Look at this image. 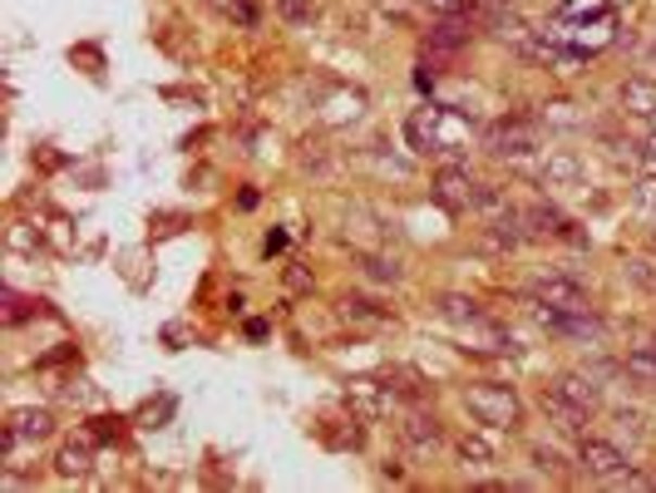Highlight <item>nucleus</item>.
Here are the masks:
<instances>
[{"instance_id": "18", "label": "nucleus", "mask_w": 656, "mask_h": 493, "mask_svg": "<svg viewBox=\"0 0 656 493\" xmlns=\"http://www.w3.org/2000/svg\"><path fill=\"white\" fill-rule=\"evenodd\" d=\"M622 370H627L632 380H646V385H656V345H636V351L622 361Z\"/></svg>"}, {"instance_id": "2", "label": "nucleus", "mask_w": 656, "mask_h": 493, "mask_svg": "<svg viewBox=\"0 0 656 493\" xmlns=\"http://www.w3.org/2000/svg\"><path fill=\"white\" fill-rule=\"evenodd\" d=\"M405 139L420 159H430V153H450V159H459L464 153V139L444 124V109H415V114L405 118Z\"/></svg>"}, {"instance_id": "29", "label": "nucleus", "mask_w": 656, "mask_h": 493, "mask_svg": "<svg viewBox=\"0 0 656 493\" xmlns=\"http://www.w3.org/2000/svg\"><path fill=\"white\" fill-rule=\"evenodd\" d=\"M642 168H646V173H656V134L642 143Z\"/></svg>"}, {"instance_id": "10", "label": "nucleus", "mask_w": 656, "mask_h": 493, "mask_svg": "<svg viewBox=\"0 0 656 493\" xmlns=\"http://www.w3.org/2000/svg\"><path fill=\"white\" fill-rule=\"evenodd\" d=\"M469 40H474V21H469V15H440V21L430 25V35H425V50L459 54Z\"/></svg>"}, {"instance_id": "14", "label": "nucleus", "mask_w": 656, "mask_h": 493, "mask_svg": "<svg viewBox=\"0 0 656 493\" xmlns=\"http://www.w3.org/2000/svg\"><path fill=\"white\" fill-rule=\"evenodd\" d=\"M400 440H405L415 454H440L444 450V429H440V419H434V415H405Z\"/></svg>"}, {"instance_id": "5", "label": "nucleus", "mask_w": 656, "mask_h": 493, "mask_svg": "<svg viewBox=\"0 0 656 493\" xmlns=\"http://www.w3.org/2000/svg\"><path fill=\"white\" fill-rule=\"evenodd\" d=\"M523 232H528V242H582V237L572 232L568 213H563L558 203H543V198L523 207Z\"/></svg>"}, {"instance_id": "28", "label": "nucleus", "mask_w": 656, "mask_h": 493, "mask_svg": "<svg viewBox=\"0 0 656 493\" xmlns=\"http://www.w3.org/2000/svg\"><path fill=\"white\" fill-rule=\"evenodd\" d=\"M533 464H539L543 473H563V459L553 450H533Z\"/></svg>"}, {"instance_id": "1", "label": "nucleus", "mask_w": 656, "mask_h": 493, "mask_svg": "<svg viewBox=\"0 0 656 493\" xmlns=\"http://www.w3.org/2000/svg\"><path fill=\"white\" fill-rule=\"evenodd\" d=\"M464 405H469V415L489 429H508V434H514V429L523 425V400H518V390L504 385V380H479V385H469L464 390Z\"/></svg>"}, {"instance_id": "11", "label": "nucleus", "mask_w": 656, "mask_h": 493, "mask_svg": "<svg viewBox=\"0 0 656 493\" xmlns=\"http://www.w3.org/2000/svg\"><path fill=\"white\" fill-rule=\"evenodd\" d=\"M548 390H553V395H558V400H568V405L588 409V415H592V409H597V405H603V385H597V380H592V376H582V370H563V376L553 380Z\"/></svg>"}, {"instance_id": "22", "label": "nucleus", "mask_w": 656, "mask_h": 493, "mask_svg": "<svg viewBox=\"0 0 656 493\" xmlns=\"http://www.w3.org/2000/svg\"><path fill=\"white\" fill-rule=\"evenodd\" d=\"M341 306H345V316H361V321H386V312L370 296H345Z\"/></svg>"}, {"instance_id": "9", "label": "nucleus", "mask_w": 656, "mask_h": 493, "mask_svg": "<svg viewBox=\"0 0 656 493\" xmlns=\"http://www.w3.org/2000/svg\"><path fill=\"white\" fill-rule=\"evenodd\" d=\"M578 464H582V473H588V479L613 483L617 473L627 469V454L617 450L613 440H582V444H578Z\"/></svg>"}, {"instance_id": "20", "label": "nucleus", "mask_w": 656, "mask_h": 493, "mask_svg": "<svg viewBox=\"0 0 656 493\" xmlns=\"http://www.w3.org/2000/svg\"><path fill=\"white\" fill-rule=\"evenodd\" d=\"M578 104H568V99H558V104H543V124L548 129H582V114H572Z\"/></svg>"}, {"instance_id": "4", "label": "nucleus", "mask_w": 656, "mask_h": 493, "mask_svg": "<svg viewBox=\"0 0 656 493\" xmlns=\"http://www.w3.org/2000/svg\"><path fill=\"white\" fill-rule=\"evenodd\" d=\"M479 188H484V182L474 178L464 159H450V163H440V168H434V198H440V207H444V213H454V217L474 213V203H479Z\"/></svg>"}, {"instance_id": "6", "label": "nucleus", "mask_w": 656, "mask_h": 493, "mask_svg": "<svg viewBox=\"0 0 656 493\" xmlns=\"http://www.w3.org/2000/svg\"><path fill=\"white\" fill-rule=\"evenodd\" d=\"M54 434V415L50 409H11L5 415V429H0V450L5 454H15V444H40V440H50Z\"/></svg>"}, {"instance_id": "12", "label": "nucleus", "mask_w": 656, "mask_h": 493, "mask_svg": "<svg viewBox=\"0 0 656 493\" xmlns=\"http://www.w3.org/2000/svg\"><path fill=\"white\" fill-rule=\"evenodd\" d=\"M484 30L494 35V40L514 45V50H523V45L533 40V30H528V25H523V15H518V11H508L504 0H494V5H489V11H484Z\"/></svg>"}, {"instance_id": "25", "label": "nucleus", "mask_w": 656, "mask_h": 493, "mask_svg": "<svg viewBox=\"0 0 656 493\" xmlns=\"http://www.w3.org/2000/svg\"><path fill=\"white\" fill-rule=\"evenodd\" d=\"M361 267H366V277H376V281H400V267L390 257H361Z\"/></svg>"}, {"instance_id": "13", "label": "nucleus", "mask_w": 656, "mask_h": 493, "mask_svg": "<svg viewBox=\"0 0 656 493\" xmlns=\"http://www.w3.org/2000/svg\"><path fill=\"white\" fill-rule=\"evenodd\" d=\"M345 405H351L355 415H390V405H395V385H390V380H355L351 395H345Z\"/></svg>"}, {"instance_id": "21", "label": "nucleus", "mask_w": 656, "mask_h": 493, "mask_svg": "<svg viewBox=\"0 0 656 493\" xmlns=\"http://www.w3.org/2000/svg\"><path fill=\"white\" fill-rule=\"evenodd\" d=\"M361 104H366L361 94H336V99H331V109H326V118H331V124H345V118H361Z\"/></svg>"}, {"instance_id": "15", "label": "nucleus", "mask_w": 656, "mask_h": 493, "mask_svg": "<svg viewBox=\"0 0 656 493\" xmlns=\"http://www.w3.org/2000/svg\"><path fill=\"white\" fill-rule=\"evenodd\" d=\"M617 99H622L627 114L652 118V114H656V79H652V75H632V79H622V85H617Z\"/></svg>"}, {"instance_id": "8", "label": "nucleus", "mask_w": 656, "mask_h": 493, "mask_svg": "<svg viewBox=\"0 0 656 493\" xmlns=\"http://www.w3.org/2000/svg\"><path fill=\"white\" fill-rule=\"evenodd\" d=\"M528 301L533 306H553V312H588V296L572 277H539L528 287Z\"/></svg>"}, {"instance_id": "26", "label": "nucleus", "mask_w": 656, "mask_h": 493, "mask_svg": "<svg viewBox=\"0 0 656 493\" xmlns=\"http://www.w3.org/2000/svg\"><path fill=\"white\" fill-rule=\"evenodd\" d=\"M430 15H474V0H420Z\"/></svg>"}, {"instance_id": "24", "label": "nucleus", "mask_w": 656, "mask_h": 493, "mask_svg": "<svg viewBox=\"0 0 656 493\" xmlns=\"http://www.w3.org/2000/svg\"><path fill=\"white\" fill-rule=\"evenodd\" d=\"M459 454H464V459H469V464H494V444H489V440H479V434H469V440L459 444Z\"/></svg>"}, {"instance_id": "7", "label": "nucleus", "mask_w": 656, "mask_h": 493, "mask_svg": "<svg viewBox=\"0 0 656 493\" xmlns=\"http://www.w3.org/2000/svg\"><path fill=\"white\" fill-rule=\"evenodd\" d=\"M533 316H539V326H548L553 336H568V341H603L607 326L588 312H553V306H533Z\"/></svg>"}, {"instance_id": "23", "label": "nucleus", "mask_w": 656, "mask_h": 493, "mask_svg": "<svg viewBox=\"0 0 656 493\" xmlns=\"http://www.w3.org/2000/svg\"><path fill=\"white\" fill-rule=\"evenodd\" d=\"M632 203L646 207V213H656V173H642V178L632 182Z\"/></svg>"}, {"instance_id": "30", "label": "nucleus", "mask_w": 656, "mask_h": 493, "mask_svg": "<svg viewBox=\"0 0 656 493\" xmlns=\"http://www.w3.org/2000/svg\"><path fill=\"white\" fill-rule=\"evenodd\" d=\"M642 65H646V69H656V40L642 50Z\"/></svg>"}, {"instance_id": "3", "label": "nucleus", "mask_w": 656, "mask_h": 493, "mask_svg": "<svg viewBox=\"0 0 656 493\" xmlns=\"http://www.w3.org/2000/svg\"><path fill=\"white\" fill-rule=\"evenodd\" d=\"M479 143H484V153H494V159H533V153L543 149V129L533 118H499V124L484 129Z\"/></svg>"}, {"instance_id": "16", "label": "nucleus", "mask_w": 656, "mask_h": 493, "mask_svg": "<svg viewBox=\"0 0 656 493\" xmlns=\"http://www.w3.org/2000/svg\"><path fill=\"white\" fill-rule=\"evenodd\" d=\"M543 415L553 419L558 429H568V434H582V425H588V409H578V405H568V400H558L553 390H543Z\"/></svg>"}, {"instance_id": "32", "label": "nucleus", "mask_w": 656, "mask_h": 493, "mask_svg": "<svg viewBox=\"0 0 656 493\" xmlns=\"http://www.w3.org/2000/svg\"><path fill=\"white\" fill-rule=\"evenodd\" d=\"M646 124H652V134H656V114H652V118H646Z\"/></svg>"}, {"instance_id": "17", "label": "nucleus", "mask_w": 656, "mask_h": 493, "mask_svg": "<svg viewBox=\"0 0 656 493\" xmlns=\"http://www.w3.org/2000/svg\"><path fill=\"white\" fill-rule=\"evenodd\" d=\"M89 459H94V450H89V440H79V444H65V450H60L54 469H60V479H79V473H89Z\"/></svg>"}, {"instance_id": "31", "label": "nucleus", "mask_w": 656, "mask_h": 493, "mask_svg": "<svg viewBox=\"0 0 656 493\" xmlns=\"http://www.w3.org/2000/svg\"><path fill=\"white\" fill-rule=\"evenodd\" d=\"M603 5H607V11H617V5H632V0H603Z\"/></svg>"}, {"instance_id": "19", "label": "nucleus", "mask_w": 656, "mask_h": 493, "mask_svg": "<svg viewBox=\"0 0 656 493\" xmlns=\"http://www.w3.org/2000/svg\"><path fill=\"white\" fill-rule=\"evenodd\" d=\"M578 178V159H572V153H548V159H543V182H572Z\"/></svg>"}, {"instance_id": "27", "label": "nucleus", "mask_w": 656, "mask_h": 493, "mask_svg": "<svg viewBox=\"0 0 656 493\" xmlns=\"http://www.w3.org/2000/svg\"><path fill=\"white\" fill-rule=\"evenodd\" d=\"M277 11L287 15L291 25H306V21L316 15V5H306V0H277Z\"/></svg>"}]
</instances>
